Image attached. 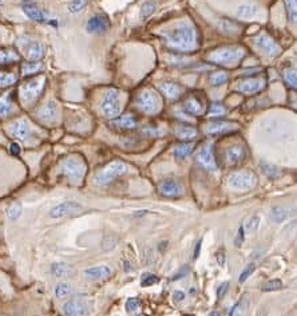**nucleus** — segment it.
I'll list each match as a JSON object with an SVG mask.
<instances>
[{
  "label": "nucleus",
  "mask_w": 297,
  "mask_h": 316,
  "mask_svg": "<svg viewBox=\"0 0 297 316\" xmlns=\"http://www.w3.org/2000/svg\"><path fill=\"white\" fill-rule=\"evenodd\" d=\"M157 283H159V277L153 275V273H145L142 276V279H141V286L142 287H150V286Z\"/></svg>",
  "instance_id": "nucleus-44"
},
{
  "label": "nucleus",
  "mask_w": 297,
  "mask_h": 316,
  "mask_svg": "<svg viewBox=\"0 0 297 316\" xmlns=\"http://www.w3.org/2000/svg\"><path fill=\"white\" fill-rule=\"evenodd\" d=\"M22 10L31 20H34V22L38 23L47 22V15L44 14L41 8L38 7L35 3H32V2H24V3L22 4Z\"/></svg>",
  "instance_id": "nucleus-19"
},
{
  "label": "nucleus",
  "mask_w": 297,
  "mask_h": 316,
  "mask_svg": "<svg viewBox=\"0 0 297 316\" xmlns=\"http://www.w3.org/2000/svg\"><path fill=\"white\" fill-rule=\"evenodd\" d=\"M23 52H26V58L31 62H38L46 55V46L41 42H37L28 37H24L18 42Z\"/></svg>",
  "instance_id": "nucleus-9"
},
{
  "label": "nucleus",
  "mask_w": 297,
  "mask_h": 316,
  "mask_svg": "<svg viewBox=\"0 0 297 316\" xmlns=\"http://www.w3.org/2000/svg\"><path fill=\"white\" fill-rule=\"evenodd\" d=\"M60 172L71 182H79L86 174V164L81 157L70 155L60 162Z\"/></svg>",
  "instance_id": "nucleus-3"
},
{
  "label": "nucleus",
  "mask_w": 297,
  "mask_h": 316,
  "mask_svg": "<svg viewBox=\"0 0 297 316\" xmlns=\"http://www.w3.org/2000/svg\"><path fill=\"white\" fill-rule=\"evenodd\" d=\"M283 287H284L283 281L280 279H275L271 280V281H267V283L262 286V291H264V292H271V291L281 290Z\"/></svg>",
  "instance_id": "nucleus-43"
},
{
  "label": "nucleus",
  "mask_w": 297,
  "mask_h": 316,
  "mask_svg": "<svg viewBox=\"0 0 297 316\" xmlns=\"http://www.w3.org/2000/svg\"><path fill=\"white\" fill-rule=\"evenodd\" d=\"M227 74L225 71H217V73H213L209 78V82L212 86H221L226 83L227 81Z\"/></svg>",
  "instance_id": "nucleus-38"
},
{
  "label": "nucleus",
  "mask_w": 297,
  "mask_h": 316,
  "mask_svg": "<svg viewBox=\"0 0 297 316\" xmlns=\"http://www.w3.org/2000/svg\"><path fill=\"white\" fill-rule=\"evenodd\" d=\"M197 161L200 165H202L205 169L208 170H216L217 169V162L214 158V153H213V144L208 142L202 146V149L198 151Z\"/></svg>",
  "instance_id": "nucleus-14"
},
{
  "label": "nucleus",
  "mask_w": 297,
  "mask_h": 316,
  "mask_svg": "<svg viewBox=\"0 0 297 316\" xmlns=\"http://www.w3.org/2000/svg\"><path fill=\"white\" fill-rule=\"evenodd\" d=\"M237 129V126L232 122L216 121L212 122L206 126V133L208 134H222V133H229Z\"/></svg>",
  "instance_id": "nucleus-22"
},
{
  "label": "nucleus",
  "mask_w": 297,
  "mask_h": 316,
  "mask_svg": "<svg viewBox=\"0 0 297 316\" xmlns=\"http://www.w3.org/2000/svg\"><path fill=\"white\" fill-rule=\"evenodd\" d=\"M111 268L109 265H95V267H91V268H87L85 271V276L90 280H101L106 279L111 275Z\"/></svg>",
  "instance_id": "nucleus-21"
},
{
  "label": "nucleus",
  "mask_w": 297,
  "mask_h": 316,
  "mask_svg": "<svg viewBox=\"0 0 297 316\" xmlns=\"http://www.w3.org/2000/svg\"><path fill=\"white\" fill-rule=\"evenodd\" d=\"M232 316H240V315H232Z\"/></svg>",
  "instance_id": "nucleus-61"
},
{
  "label": "nucleus",
  "mask_w": 297,
  "mask_h": 316,
  "mask_svg": "<svg viewBox=\"0 0 297 316\" xmlns=\"http://www.w3.org/2000/svg\"><path fill=\"white\" fill-rule=\"evenodd\" d=\"M159 90L169 100H176V98H178L181 96V91H182V88L180 86L176 85V83H172V82H163V83H161L159 85Z\"/></svg>",
  "instance_id": "nucleus-23"
},
{
  "label": "nucleus",
  "mask_w": 297,
  "mask_h": 316,
  "mask_svg": "<svg viewBox=\"0 0 297 316\" xmlns=\"http://www.w3.org/2000/svg\"><path fill=\"white\" fill-rule=\"evenodd\" d=\"M260 11V8L257 4H252V3H246V4H241L237 8V15H239L240 18H244V19H250V18H254L257 14Z\"/></svg>",
  "instance_id": "nucleus-24"
},
{
  "label": "nucleus",
  "mask_w": 297,
  "mask_h": 316,
  "mask_svg": "<svg viewBox=\"0 0 297 316\" xmlns=\"http://www.w3.org/2000/svg\"><path fill=\"white\" fill-rule=\"evenodd\" d=\"M52 275L56 276V277H64V276L70 275L71 268L67 264H63V263H56L51 267Z\"/></svg>",
  "instance_id": "nucleus-35"
},
{
  "label": "nucleus",
  "mask_w": 297,
  "mask_h": 316,
  "mask_svg": "<svg viewBox=\"0 0 297 316\" xmlns=\"http://www.w3.org/2000/svg\"><path fill=\"white\" fill-rule=\"evenodd\" d=\"M173 299H174V302H182L185 299V294L182 291H174V294H173Z\"/></svg>",
  "instance_id": "nucleus-55"
},
{
  "label": "nucleus",
  "mask_w": 297,
  "mask_h": 316,
  "mask_svg": "<svg viewBox=\"0 0 297 316\" xmlns=\"http://www.w3.org/2000/svg\"><path fill=\"white\" fill-rule=\"evenodd\" d=\"M226 114V109H225L221 103H212V106L209 109V115L210 117H218V115H225Z\"/></svg>",
  "instance_id": "nucleus-45"
},
{
  "label": "nucleus",
  "mask_w": 297,
  "mask_h": 316,
  "mask_svg": "<svg viewBox=\"0 0 297 316\" xmlns=\"http://www.w3.org/2000/svg\"><path fill=\"white\" fill-rule=\"evenodd\" d=\"M88 0H71L70 4H69V12L70 14H78V12H82L87 7Z\"/></svg>",
  "instance_id": "nucleus-39"
},
{
  "label": "nucleus",
  "mask_w": 297,
  "mask_h": 316,
  "mask_svg": "<svg viewBox=\"0 0 297 316\" xmlns=\"http://www.w3.org/2000/svg\"><path fill=\"white\" fill-rule=\"evenodd\" d=\"M288 217H289V212L284 206H276L271 212V218L275 223H283Z\"/></svg>",
  "instance_id": "nucleus-30"
},
{
  "label": "nucleus",
  "mask_w": 297,
  "mask_h": 316,
  "mask_svg": "<svg viewBox=\"0 0 297 316\" xmlns=\"http://www.w3.org/2000/svg\"><path fill=\"white\" fill-rule=\"evenodd\" d=\"M73 294V287L69 283H59L55 287V296L58 299H64Z\"/></svg>",
  "instance_id": "nucleus-36"
},
{
  "label": "nucleus",
  "mask_w": 297,
  "mask_h": 316,
  "mask_svg": "<svg viewBox=\"0 0 297 316\" xmlns=\"http://www.w3.org/2000/svg\"><path fill=\"white\" fill-rule=\"evenodd\" d=\"M44 86H46V78L44 77L35 78L32 81L26 82L20 87V101L23 103L34 102L42 94Z\"/></svg>",
  "instance_id": "nucleus-8"
},
{
  "label": "nucleus",
  "mask_w": 297,
  "mask_h": 316,
  "mask_svg": "<svg viewBox=\"0 0 297 316\" xmlns=\"http://www.w3.org/2000/svg\"><path fill=\"white\" fill-rule=\"evenodd\" d=\"M174 133H176V136L178 137L180 140H184V141L194 140L198 134L195 128H193V126H185V125L178 126V128L174 130Z\"/></svg>",
  "instance_id": "nucleus-25"
},
{
  "label": "nucleus",
  "mask_w": 297,
  "mask_h": 316,
  "mask_svg": "<svg viewBox=\"0 0 297 316\" xmlns=\"http://www.w3.org/2000/svg\"><path fill=\"white\" fill-rule=\"evenodd\" d=\"M16 81H18V77H16L15 74L0 71V88L12 86Z\"/></svg>",
  "instance_id": "nucleus-37"
},
{
  "label": "nucleus",
  "mask_w": 297,
  "mask_h": 316,
  "mask_svg": "<svg viewBox=\"0 0 297 316\" xmlns=\"http://www.w3.org/2000/svg\"><path fill=\"white\" fill-rule=\"evenodd\" d=\"M43 63L41 62H28V63H24L22 67V71H23V75H32V74H37L39 71L43 70Z\"/></svg>",
  "instance_id": "nucleus-31"
},
{
  "label": "nucleus",
  "mask_w": 297,
  "mask_h": 316,
  "mask_svg": "<svg viewBox=\"0 0 297 316\" xmlns=\"http://www.w3.org/2000/svg\"><path fill=\"white\" fill-rule=\"evenodd\" d=\"M288 15L292 24H297V0H285Z\"/></svg>",
  "instance_id": "nucleus-40"
},
{
  "label": "nucleus",
  "mask_w": 297,
  "mask_h": 316,
  "mask_svg": "<svg viewBox=\"0 0 297 316\" xmlns=\"http://www.w3.org/2000/svg\"><path fill=\"white\" fill-rule=\"evenodd\" d=\"M194 150V145L193 144H182L174 149V157L178 160H184V158L189 157Z\"/></svg>",
  "instance_id": "nucleus-29"
},
{
  "label": "nucleus",
  "mask_w": 297,
  "mask_h": 316,
  "mask_svg": "<svg viewBox=\"0 0 297 316\" xmlns=\"http://www.w3.org/2000/svg\"><path fill=\"white\" fill-rule=\"evenodd\" d=\"M7 216H8V218L12 221L18 220L19 217L22 216V205H20L19 202H14V204H11V205L8 206Z\"/></svg>",
  "instance_id": "nucleus-41"
},
{
  "label": "nucleus",
  "mask_w": 297,
  "mask_h": 316,
  "mask_svg": "<svg viewBox=\"0 0 297 316\" xmlns=\"http://www.w3.org/2000/svg\"><path fill=\"white\" fill-rule=\"evenodd\" d=\"M82 210V205L75 201H64L62 204H58L50 210V216L52 218H62V217L71 216V214L78 213Z\"/></svg>",
  "instance_id": "nucleus-13"
},
{
  "label": "nucleus",
  "mask_w": 297,
  "mask_h": 316,
  "mask_svg": "<svg viewBox=\"0 0 297 316\" xmlns=\"http://www.w3.org/2000/svg\"><path fill=\"white\" fill-rule=\"evenodd\" d=\"M99 107L102 114L107 118H117L121 113V92L117 88H110L103 92Z\"/></svg>",
  "instance_id": "nucleus-4"
},
{
  "label": "nucleus",
  "mask_w": 297,
  "mask_h": 316,
  "mask_svg": "<svg viewBox=\"0 0 297 316\" xmlns=\"http://www.w3.org/2000/svg\"><path fill=\"white\" fill-rule=\"evenodd\" d=\"M128 172V166L126 165L123 161H111L109 162L107 165H105L101 170H98L94 177L95 180V184L99 186H105V185H109L110 182H113L115 178L118 177L123 176Z\"/></svg>",
  "instance_id": "nucleus-2"
},
{
  "label": "nucleus",
  "mask_w": 297,
  "mask_h": 316,
  "mask_svg": "<svg viewBox=\"0 0 297 316\" xmlns=\"http://www.w3.org/2000/svg\"><path fill=\"white\" fill-rule=\"evenodd\" d=\"M217 260H218V264L220 265L225 264V254L224 252H220V254H217Z\"/></svg>",
  "instance_id": "nucleus-57"
},
{
  "label": "nucleus",
  "mask_w": 297,
  "mask_h": 316,
  "mask_svg": "<svg viewBox=\"0 0 297 316\" xmlns=\"http://www.w3.org/2000/svg\"><path fill=\"white\" fill-rule=\"evenodd\" d=\"M162 37H163L166 46L174 51L189 52L195 50L198 46L197 33L194 27L186 23L169 31H165L162 34Z\"/></svg>",
  "instance_id": "nucleus-1"
},
{
  "label": "nucleus",
  "mask_w": 297,
  "mask_h": 316,
  "mask_svg": "<svg viewBox=\"0 0 297 316\" xmlns=\"http://www.w3.org/2000/svg\"><path fill=\"white\" fill-rule=\"evenodd\" d=\"M137 107L147 115H154L161 110V98L154 90H143L137 96Z\"/></svg>",
  "instance_id": "nucleus-6"
},
{
  "label": "nucleus",
  "mask_w": 297,
  "mask_h": 316,
  "mask_svg": "<svg viewBox=\"0 0 297 316\" xmlns=\"http://www.w3.org/2000/svg\"><path fill=\"white\" fill-rule=\"evenodd\" d=\"M244 240H245V233H244V227H240L239 232H237V237H236L235 243L236 246H241V244L244 243Z\"/></svg>",
  "instance_id": "nucleus-52"
},
{
  "label": "nucleus",
  "mask_w": 297,
  "mask_h": 316,
  "mask_svg": "<svg viewBox=\"0 0 297 316\" xmlns=\"http://www.w3.org/2000/svg\"><path fill=\"white\" fill-rule=\"evenodd\" d=\"M227 290H229V283H222L220 286V287L217 288V298L218 299H222L225 296V295H226V292H227Z\"/></svg>",
  "instance_id": "nucleus-51"
},
{
  "label": "nucleus",
  "mask_w": 297,
  "mask_h": 316,
  "mask_svg": "<svg viewBox=\"0 0 297 316\" xmlns=\"http://www.w3.org/2000/svg\"><path fill=\"white\" fill-rule=\"evenodd\" d=\"M209 316H220V312H217V311H213Z\"/></svg>",
  "instance_id": "nucleus-59"
},
{
  "label": "nucleus",
  "mask_w": 297,
  "mask_h": 316,
  "mask_svg": "<svg viewBox=\"0 0 297 316\" xmlns=\"http://www.w3.org/2000/svg\"><path fill=\"white\" fill-rule=\"evenodd\" d=\"M140 299L138 298H130L126 302V309H127V312L128 313H131V315H134L136 313V311L138 308H140Z\"/></svg>",
  "instance_id": "nucleus-46"
},
{
  "label": "nucleus",
  "mask_w": 297,
  "mask_h": 316,
  "mask_svg": "<svg viewBox=\"0 0 297 316\" xmlns=\"http://www.w3.org/2000/svg\"><path fill=\"white\" fill-rule=\"evenodd\" d=\"M14 110V105H12L11 97L6 94V96L0 97V118H6L11 114Z\"/></svg>",
  "instance_id": "nucleus-27"
},
{
  "label": "nucleus",
  "mask_w": 297,
  "mask_h": 316,
  "mask_svg": "<svg viewBox=\"0 0 297 316\" xmlns=\"http://www.w3.org/2000/svg\"><path fill=\"white\" fill-rule=\"evenodd\" d=\"M245 55L244 48L239 46H230V47H222L214 50L208 55V60L217 65H235Z\"/></svg>",
  "instance_id": "nucleus-5"
},
{
  "label": "nucleus",
  "mask_w": 297,
  "mask_h": 316,
  "mask_svg": "<svg viewBox=\"0 0 297 316\" xmlns=\"http://www.w3.org/2000/svg\"><path fill=\"white\" fill-rule=\"evenodd\" d=\"M19 59H20V56L12 50H0V65L18 62Z\"/></svg>",
  "instance_id": "nucleus-33"
},
{
  "label": "nucleus",
  "mask_w": 297,
  "mask_h": 316,
  "mask_svg": "<svg viewBox=\"0 0 297 316\" xmlns=\"http://www.w3.org/2000/svg\"><path fill=\"white\" fill-rule=\"evenodd\" d=\"M257 184V177L253 172L249 170H240L232 173L227 178V186L233 191L245 192L253 189Z\"/></svg>",
  "instance_id": "nucleus-7"
},
{
  "label": "nucleus",
  "mask_w": 297,
  "mask_h": 316,
  "mask_svg": "<svg viewBox=\"0 0 297 316\" xmlns=\"http://www.w3.org/2000/svg\"><path fill=\"white\" fill-rule=\"evenodd\" d=\"M184 110L186 111L187 114L190 115H200L202 113V105L197 98L191 97V98H187V100L185 101Z\"/></svg>",
  "instance_id": "nucleus-26"
},
{
  "label": "nucleus",
  "mask_w": 297,
  "mask_h": 316,
  "mask_svg": "<svg viewBox=\"0 0 297 316\" xmlns=\"http://www.w3.org/2000/svg\"><path fill=\"white\" fill-rule=\"evenodd\" d=\"M155 10H157V3H155L154 0H147L141 7V18H149V16L154 14Z\"/></svg>",
  "instance_id": "nucleus-34"
},
{
  "label": "nucleus",
  "mask_w": 297,
  "mask_h": 316,
  "mask_svg": "<svg viewBox=\"0 0 297 316\" xmlns=\"http://www.w3.org/2000/svg\"><path fill=\"white\" fill-rule=\"evenodd\" d=\"M265 86L264 79H254V78H249V79H244L239 83L237 90L242 94H254L262 90Z\"/></svg>",
  "instance_id": "nucleus-20"
},
{
  "label": "nucleus",
  "mask_w": 297,
  "mask_h": 316,
  "mask_svg": "<svg viewBox=\"0 0 297 316\" xmlns=\"http://www.w3.org/2000/svg\"><path fill=\"white\" fill-rule=\"evenodd\" d=\"M246 149L242 145H233L229 146L225 151V158H226L227 164L230 165H237L240 162H242L246 158Z\"/></svg>",
  "instance_id": "nucleus-18"
},
{
  "label": "nucleus",
  "mask_w": 297,
  "mask_h": 316,
  "mask_svg": "<svg viewBox=\"0 0 297 316\" xmlns=\"http://www.w3.org/2000/svg\"><path fill=\"white\" fill-rule=\"evenodd\" d=\"M8 133H10V136L16 138V140H28L29 137H31V126H29V122L27 121L26 118L12 122L11 125L8 126Z\"/></svg>",
  "instance_id": "nucleus-12"
},
{
  "label": "nucleus",
  "mask_w": 297,
  "mask_h": 316,
  "mask_svg": "<svg viewBox=\"0 0 297 316\" xmlns=\"http://www.w3.org/2000/svg\"><path fill=\"white\" fill-rule=\"evenodd\" d=\"M284 77H285V81L286 83L292 87L297 88V73L294 70H286L285 74H284Z\"/></svg>",
  "instance_id": "nucleus-48"
},
{
  "label": "nucleus",
  "mask_w": 297,
  "mask_h": 316,
  "mask_svg": "<svg viewBox=\"0 0 297 316\" xmlns=\"http://www.w3.org/2000/svg\"><path fill=\"white\" fill-rule=\"evenodd\" d=\"M258 224H260V217L254 216L250 218L249 224H248V228H249L250 231H256V229L258 228Z\"/></svg>",
  "instance_id": "nucleus-54"
},
{
  "label": "nucleus",
  "mask_w": 297,
  "mask_h": 316,
  "mask_svg": "<svg viewBox=\"0 0 297 316\" xmlns=\"http://www.w3.org/2000/svg\"><path fill=\"white\" fill-rule=\"evenodd\" d=\"M187 273H189V267H187V265H185V267H182V268H181L180 271H178V272L176 273V275L173 276L172 280L182 279V277H185V276H186Z\"/></svg>",
  "instance_id": "nucleus-53"
},
{
  "label": "nucleus",
  "mask_w": 297,
  "mask_h": 316,
  "mask_svg": "<svg viewBox=\"0 0 297 316\" xmlns=\"http://www.w3.org/2000/svg\"><path fill=\"white\" fill-rule=\"evenodd\" d=\"M260 168L261 170H262V173H264L265 176H268L269 178H277V177H280V170L276 168L275 165H272V164H269V162H264V161H261L260 162Z\"/></svg>",
  "instance_id": "nucleus-32"
},
{
  "label": "nucleus",
  "mask_w": 297,
  "mask_h": 316,
  "mask_svg": "<svg viewBox=\"0 0 297 316\" xmlns=\"http://www.w3.org/2000/svg\"><path fill=\"white\" fill-rule=\"evenodd\" d=\"M56 117H58V103L54 101H50L38 111V118L42 123H52L55 122Z\"/></svg>",
  "instance_id": "nucleus-17"
},
{
  "label": "nucleus",
  "mask_w": 297,
  "mask_h": 316,
  "mask_svg": "<svg viewBox=\"0 0 297 316\" xmlns=\"http://www.w3.org/2000/svg\"><path fill=\"white\" fill-rule=\"evenodd\" d=\"M142 133L150 137H159V136H162V134H165V130L154 129V128H145V129L142 130Z\"/></svg>",
  "instance_id": "nucleus-50"
},
{
  "label": "nucleus",
  "mask_w": 297,
  "mask_h": 316,
  "mask_svg": "<svg viewBox=\"0 0 297 316\" xmlns=\"http://www.w3.org/2000/svg\"><path fill=\"white\" fill-rule=\"evenodd\" d=\"M110 28V22L106 15L98 14L88 19L86 29L88 34H105Z\"/></svg>",
  "instance_id": "nucleus-15"
},
{
  "label": "nucleus",
  "mask_w": 297,
  "mask_h": 316,
  "mask_svg": "<svg viewBox=\"0 0 297 316\" xmlns=\"http://www.w3.org/2000/svg\"><path fill=\"white\" fill-rule=\"evenodd\" d=\"M113 125L118 126V128H122V129H134L137 126V119L133 115L127 114L115 119L113 122Z\"/></svg>",
  "instance_id": "nucleus-28"
},
{
  "label": "nucleus",
  "mask_w": 297,
  "mask_h": 316,
  "mask_svg": "<svg viewBox=\"0 0 297 316\" xmlns=\"http://www.w3.org/2000/svg\"><path fill=\"white\" fill-rule=\"evenodd\" d=\"M253 42L257 47L262 50V52L267 54L269 58H275V56L280 55V52H281V47L269 37L268 34H260V35H257L253 39Z\"/></svg>",
  "instance_id": "nucleus-10"
},
{
  "label": "nucleus",
  "mask_w": 297,
  "mask_h": 316,
  "mask_svg": "<svg viewBox=\"0 0 297 316\" xmlns=\"http://www.w3.org/2000/svg\"><path fill=\"white\" fill-rule=\"evenodd\" d=\"M10 151H11L12 155H19L20 154V151H22V149H20L19 144L14 142V144H11V146H10Z\"/></svg>",
  "instance_id": "nucleus-56"
},
{
  "label": "nucleus",
  "mask_w": 297,
  "mask_h": 316,
  "mask_svg": "<svg viewBox=\"0 0 297 316\" xmlns=\"http://www.w3.org/2000/svg\"><path fill=\"white\" fill-rule=\"evenodd\" d=\"M2 2H3V0H0V4H2Z\"/></svg>",
  "instance_id": "nucleus-60"
},
{
  "label": "nucleus",
  "mask_w": 297,
  "mask_h": 316,
  "mask_svg": "<svg viewBox=\"0 0 297 316\" xmlns=\"http://www.w3.org/2000/svg\"><path fill=\"white\" fill-rule=\"evenodd\" d=\"M200 249H201V240L197 243V246H195V250H194V259H197L200 256Z\"/></svg>",
  "instance_id": "nucleus-58"
},
{
  "label": "nucleus",
  "mask_w": 297,
  "mask_h": 316,
  "mask_svg": "<svg viewBox=\"0 0 297 316\" xmlns=\"http://www.w3.org/2000/svg\"><path fill=\"white\" fill-rule=\"evenodd\" d=\"M218 28H220V31H222V33L225 34L237 33V26H236L235 23H232L230 20H227V19L220 20V23H218Z\"/></svg>",
  "instance_id": "nucleus-42"
},
{
  "label": "nucleus",
  "mask_w": 297,
  "mask_h": 316,
  "mask_svg": "<svg viewBox=\"0 0 297 316\" xmlns=\"http://www.w3.org/2000/svg\"><path fill=\"white\" fill-rule=\"evenodd\" d=\"M115 245H117V239H115V237L113 239V235L107 236L106 239H105V241H103V249L105 250L113 249Z\"/></svg>",
  "instance_id": "nucleus-49"
},
{
  "label": "nucleus",
  "mask_w": 297,
  "mask_h": 316,
  "mask_svg": "<svg viewBox=\"0 0 297 316\" xmlns=\"http://www.w3.org/2000/svg\"><path fill=\"white\" fill-rule=\"evenodd\" d=\"M63 313L66 316H88V304L82 299H71L63 305Z\"/></svg>",
  "instance_id": "nucleus-11"
},
{
  "label": "nucleus",
  "mask_w": 297,
  "mask_h": 316,
  "mask_svg": "<svg viewBox=\"0 0 297 316\" xmlns=\"http://www.w3.org/2000/svg\"><path fill=\"white\" fill-rule=\"evenodd\" d=\"M256 271V264H249L248 267H245L244 268V271L241 272V275H240L239 277V281L240 283H245L246 280L249 279L250 275Z\"/></svg>",
  "instance_id": "nucleus-47"
},
{
  "label": "nucleus",
  "mask_w": 297,
  "mask_h": 316,
  "mask_svg": "<svg viewBox=\"0 0 297 316\" xmlns=\"http://www.w3.org/2000/svg\"><path fill=\"white\" fill-rule=\"evenodd\" d=\"M158 192L165 197H178L182 195V185L177 180L168 178L158 185Z\"/></svg>",
  "instance_id": "nucleus-16"
}]
</instances>
